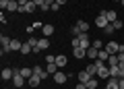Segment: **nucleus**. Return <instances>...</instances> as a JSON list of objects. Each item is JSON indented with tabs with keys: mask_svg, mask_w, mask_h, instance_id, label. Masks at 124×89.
I'll return each mask as SVG.
<instances>
[{
	"mask_svg": "<svg viewBox=\"0 0 124 89\" xmlns=\"http://www.w3.org/2000/svg\"><path fill=\"white\" fill-rule=\"evenodd\" d=\"M35 8H37V6L33 4V2H29V4L21 6V8H19V13H35Z\"/></svg>",
	"mask_w": 124,
	"mask_h": 89,
	"instance_id": "4468645a",
	"label": "nucleus"
},
{
	"mask_svg": "<svg viewBox=\"0 0 124 89\" xmlns=\"http://www.w3.org/2000/svg\"><path fill=\"white\" fill-rule=\"evenodd\" d=\"M27 44H29V46H33V48H37V44H39V40H35L33 35H29V40H27Z\"/></svg>",
	"mask_w": 124,
	"mask_h": 89,
	"instance_id": "c756f323",
	"label": "nucleus"
},
{
	"mask_svg": "<svg viewBox=\"0 0 124 89\" xmlns=\"http://www.w3.org/2000/svg\"><path fill=\"white\" fill-rule=\"evenodd\" d=\"M106 89H120L118 79H116V77H110V79H108V83H106Z\"/></svg>",
	"mask_w": 124,
	"mask_h": 89,
	"instance_id": "9d476101",
	"label": "nucleus"
},
{
	"mask_svg": "<svg viewBox=\"0 0 124 89\" xmlns=\"http://www.w3.org/2000/svg\"><path fill=\"white\" fill-rule=\"evenodd\" d=\"M13 77H15V68H4L2 71V79L4 81H13Z\"/></svg>",
	"mask_w": 124,
	"mask_h": 89,
	"instance_id": "ddd939ff",
	"label": "nucleus"
},
{
	"mask_svg": "<svg viewBox=\"0 0 124 89\" xmlns=\"http://www.w3.org/2000/svg\"><path fill=\"white\" fill-rule=\"evenodd\" d=\"M21 41H19V40H13V41H10V50H15V52H21Z\"/></svg>",
	"mask_w": 124,
	"mask_h": 89,
	"instance_id": "393cba45",
	"label": "nucleus"
},
{
	"mask_svg": "<svg viewBox=\"0 0 124 89\" xmlns=\"http://www.w3.org/2000/svg\"><path fill=\"white\" fill-rule=\"evenodd\" d=\"M118 79H124V62L118 64Z\"/></svg>",
	"mask_w": 124,
	"mask_h": 89,
	"instance_id": "2f4dec72",
	"label": "nucleus"
},
{
	"mask_svg": "<svg viewBox=\"0 0 124 89\" xmlns=\"http://www.w3.org/2000/svg\"><path fill=\"white\" fill-rule=\"evenodd\" d=\"M108 23H110V21H108V17H106V13H101V15H97V19H95V25H97L99 29H103V27H106Z\"/></svg>",
	"mask_w": 124,
	"mask_h": 89,
	"instance_id": "39448f33",
	"label": "nucleus"
},
{
	"mask_svg": "<svg viewBox=\"0 0 124 89\" xmlns=\"http://www.w3.org/2000/svg\"><path fill=\"white\" fill-rule=\"evenodd\" d=\"M31 0H19V8H21V6H25V4H29Z\"/></svg>",
	"mask_w": 124,
	"mask_h": 89,
	"instance_id": "a19ab883",
	"label": "nucleus"
},
{
	"mask_svg": "<svg viewBox=\"0 0 124 89\" xmlns=\"http://www.w3.org/2000/svg\"><path fill=\"white\" fill-rule=\"evenodd\" d=\"M91 46H93V48H97V50H101V48H103V41H101V40H93Z\"/></svg>",
	"mask_w": 124,
	"mask_h": 89,
	"instance_id": "7c9ffc66",
	"label": "nucleus"
},
{
	"mask_svg": "<svg viewBox=\"0 0 124 89\" xmlns=\"http://www.w3.org/2000/svg\"><path fill=\"white\" fill-rule=\"evenodd\" d=\"M103 31H106V33H108V35H112V33H114V31H116V29H114V25H112V23H108V25H106V27H103Z\"/></svg>",
	"mask_w": 124,
	"mask_h": 89,
	"instance_id": "c85d7f7f",
	"label": "nucleus"
},
{
	"mask_svg": "<svg viewBox=\"0 0 124 89\" xmlns=\"http://www.w3.org/2000/svg\"><path fill=\"white\" fill-rule=\"evenodd\" d=\"M21 75L25 77V79H29V77H33V68H27V66L21 68Z\"/></svg>",
	"mask_w": 124,
	"mask_h": 89,
	"instance_id": "a878e982",
	"label": "nucleus"
},
{
	"mask_svg": "<svg viewBox=\"0 0 124 89\" xmlns=\"http://www.w3.org/2000/svg\"><path fill=\"white\" fill-rule=\"evenodd\" d=\"M89 79H91V75H89L87 71H81V73H79V83H85V85H87Z\"/></svg>",
	"mask_w": 124,
	"mask_h": 89,
	"instance_id": "a211bd4d",
	"label": "nucleus"
},
{
	"mask_svg": "<svg viewBox=\"0 0 124 89\" xmlns=\"http://www.w3.org/2000/svg\"><path fill=\"white\" fill-rule=\"evenodd\" d=\"M118 85H120V89H124V79H118Z\"/></svg>",
	"mask_w": 124,
	"mask_h": 89,
	"instance_id": "a18cd8bd",
	"label": "nucleus"
},
{
	"mask_svg": "<svg viewBox=\"0 0 124 89\" xmlns=\"http://www.w3.org/2000/svg\"><path fill=\"white\" fill-rule=\"evenodd\" d=\"M79 41H81V48H85V50L91 46V40H89L87 33H81V35H79Z\"/></svg>",
	"mask_w": 124,
	"mask_h": 89,
	"instance_id": "0eeeda50",
	"label": "nucleus"
},
{
	"mask_svg": "<svg viewBox=\"0 0 124 89\" xmlns=\"http://www.w3.org/2000/svg\"><path fill=\"white\" fill-rule=\"evenodd\" d=\"M50 10H52V13H56V10H60V4H58V2H54V4L50 6Z\"/></svg>",
	"mask_w": 124,
	"mask_h": 89,
	"instance_id": "4c0bfd02",
	"label": "nucleus"
},
{
	"mask_svg": "<svg viewBox=\"0 0 124 89\" xmlns=\"http://www.w3.org/2000/svg\"><path fill=\"white\" fill-rule=\"evenodd\" d=\"M112 25H114V29H122V21H120V19H118V21H114V23H112Z\"/></svg>",
	"mask_w": 124,
	"mask_h": 89,
	"instance_id": "c9c22d12",
	"label": "nucleus"
},
{
	"mask_svg": "<svg viewBox=\"0 0 124 89\" xmlns=\"http://www.w3.org/2000/svg\"><path fill=\"white\" fill-rule=\"evenodd\" d=\"M10 41H13V40H10V37H6V35L0 37V44H2V46H10Z\"/></svg>",
	"mask_w": 124,
	"mask_h": 89,
	"instance_id": "473e14b6",
	"label": "nucleus"
},
{
	"mask_svg": "<svg viewBox=\"0 0 124 89\" xmlns=\"http://www.w3.org/2000/svg\"><path fill=\"white\" fill-rule=\"evenodd\" d=\"M97 54H99L97 48H93V46H89V48H87V58H91V60H97Z\"/></svg>",
	"mask_w": 124,
	"mask_h": 89,
	"instance_id": "f8f14e48",
	"label": "nucleus"
},
{
	"mask_svg": "<svg viewBox=\"0 0 124 89\" xmlns=\"http://www.w3.org/2000/svg\"><path fill=\"white\" fill-rule=\"evenodd\" d=\"M27 83H29L31 87H37V85L41 83V79H39V77H37V75H33V77H29V81H27Z\"/></svg>",
	"mask_w": 124,
	"mask_h": 89,
	"instance_id": "5701e85b",
	"label": "nucleus"
},
{
	"mask_svg": "<svg viewBox=\"0 0 124 89\" xmlns=\"http://www.w3.org/2000/svg\"><path fill=\"white\" fill-rule=\"evenodd\" d=\"M56 64H58V68H64L68 64V58L64 56V54H58V56H56Z\"/></svg>",
	"mask_w": 124,
	"mask_h": 89,
	"instance_id": "6e6552de",
	"label": "nucleus"
},
{
	"mask_svg": "<svg viewBox=\"0 0 124 89\" xmlns=\"http://www.w3.org/2000/svg\"><path fill=\"white\" fill-rule=\"evenodd\" d=\"M46 71H48V75H56V73H58V64L56 62H50L48 66H46Z\"/></svg>",
	"mask_w": 124,
	"mask_h": 89,
	"instance_id": "4be33fe9",
	"label": "nucleus"
},
{
	"mask_svg": "<svg viewBox=\"0 0 124 89\" xmlns=\"http://www.w3.org/2000/svg\"><path fill=\"white\" fill-rule=\"evenodd\" d=\"M6 10H8V13H15V10H19V0H10L8 6H6Z\"/></svg>",
	"mask_w": 124,
	"mask_h": 89,
	"instance_id": "aec40b11",
	"label": "nucleus"
},
{
	"mask_svg": "<svg viewBox=\"0 0 124 89\" xmlns=\"http://www.w3.org/2000/svg\"><path fill=\"white\" fill-rule=\"evenodd\" d=\"M122 6H124V0H122Z\"/></svg>",
	"mask_w": 124,
	"mask_h": 89,
	"instance_id": "09e8293b",
	"label": "nucleus"
},
{
	"mask_svg": "<svg viewBox=\"0 0 124 89\" xmlns=\"http://www.w3.org/2000/svg\"><path fill=\"white\" fill-rule=\"evenodd\" d=\"M48 48H50L48 37H41V40H39V44H37V48H33V52H44V50H48Z\"/></svg>",
	"mask_w": 124,
	"mask_h": 89,
	"instance_id": "20e7f679",
	"label": "nucleus"
},
{
	"mask_svg": "<svg viewBox=\"0 0 124 89\" xmlns=\"http://www.w3.org/2000/svg\"><path fill=\"white\" fill-rule=\"evenodd\" d=\"M108 58H110L108 50H106V48H101V50H99V54H97V60H101V62H108Z\"/></svg>",
	"mask_w": 124,
	"mask_h": 89,
	"instance_id": "dca6fc26",
	"label": "nucleus"
},
{
	"mask_svg": "<svg viewBox=\"0 0 124 89\" xmlns=\"http://www.w3.org/2000/svg\"><path fill=\"white\" fill-rule=\"evenodd\" d=\"M118 54H110V58H108V66H118Z\"/></svg>",
	"mask_w": 124,
	"mask_h": 89,
	"instance_id": "6ab92c4d",
	"label": "nucleus"
},
{
	"mask_svg": "<svg viewBox=\"0 0 124 89\" xmlns=\"http://www.w3.org/2000/svg\"><path fill=\"white\" fill-rule=\"evenodd\" d=\"M110 77H116L118 79V66H110Z\"/></svg>",
	"mask_w": 124,
	"mask_h": 89,
	"instance_id": "72a5a7b5",
	"label": "nucleus"
},
{
	"mask_svg": "<svg viewBox=\"0 0 124 89\" xmlns=\"http://www.w3.org/2000/svg\"><path fill=\"white\" fill-rule=\"evenodd\" d=\"M10 52V46H2V54H8Z\"/></svg>",
	"mask_w": 124,
	"mask_h": 89,
	"instance_id": "37998d69",
	"label": "nucleus"
},
{
	"mask_svg": "<svg viewBox=\"0 0 124 89\" xmlns=\"http://www.w3.org/2000/svg\"><path fill=\"white\" fill-rule=\"evenodd\" d=\"M41 33H44V37H50L54 33V25H44L41 27Z\"/></svg>",
	"mask_w": 124,
	"mask_h": 89,
	"instance_id": "f3484780",
	"label": "nucleus"
},
{
	"mask_svg": "<svg viewBox=\"0 0 124 89\" xmlns=\"http://www.w3.org/2000/svg\"><path fill=\"white\" fill-rule=\"evenodd\" d=\"M31 27H33V29H41V27H44V25H41L39 21H35V23H33V25H31Z\"/></svg>",
	"mask_w": 124,
	"mask_h": 89,
	"instance_id": "ea45409f",
	"label": "nucleus"
},
{
	"mask_svg": "<svg viewBox=\"0 0 124 89\" xmlns=\"http://www.w3.org/2000/svg\"><path fill=\"white\" fill-rule=\"evenodd\" d=\"M56 2H58V4H60V6H62V4H66L68 0H56Z\"/></svg>",
	"mask_w": 124,
	"mask_h": 89,
	"instance_id": "49530a36",
	"label": "nucleus"
},
{
	"mask_svg": "<svg viewBox=\"0 0 124 89\" xmlns=\"http://www.w3.org/2000/svg\"><path fill=\"white\" fill-rule=\"evenodd\" d=\"M29 52H33V46H29V44L25 41V44L21 46V54H29Z\"/></svg>",
	"mask_w": 124,
	"mask_h": 89,
	"instance_id": "bb28decb",
	"label": "nucleus"
},
{
	"mask_svg": "<svg viewBox=\"0 0 124 89\" xmlns=\"http://www.w3.org/2000/svg\"><path fill=\"white\" fill-rule=\"evenodd\" d=\"M77 27H79V31H81V33H87L89 23H87V21H77Z\"/></svg>",
	"mask_w": 124,
	"mask_h": 89,
	"instance_id": "412c9836",
	"label": "nucleus"
},
{
	"mask_svg": "<svg viewBox=\"0 0 124 89\" xmlns=\"http://www.w3.org/2000/svg\"><path fill=\"white\" fill-rule=\"evenodd\" d=\"M66 79H68V77L64 75V73H62V71H58L56 75H54V81H56L58 85H62V83H66Z\"/></svg>",
	"mask_w": 124,
	"mask_h": 89,
	"instance_id": "9b49d317",
	"label": "nucleus"
},
{
	"mask_svg": "<svg viewBox=\"0 0 124 89\" xmlns=\"http://www.w3.org/2000/svg\"><path fill=\"white\" fill-rule=\"evenodd\" d=\"M70 46H72V48H79V46H81V41H79V37H72V41H70Z\"/></svg>",
	"mask_w": 124,
	"mask_h": 89,
	"instance_id": "f704fd0d",
	"label": "nucleus"
},
{
	"mask_svg": "<svg viewBox=\"0 0 124 89\" xmlns=\"http://www.w3.org/2000/svg\"><path fill=\"white\" fill-rule=\"evenodd\" d=\"M75 89H87V85H85V83H77Z\"/></svg>",
	"mask_w": 124,
	"mask_h": 89,
	"instance_id": "c03bdc74",
	"label": "nucleus"
},
{
	"mask_svg": "<svg viewBox=\"0 0 124 89\" xmlns=\"http://www.w3.org/2000/svg\"><path fill=\"white\" fill-rule=\"evenodd\" d=\"M97 62V79H110V66L101 62V60H95Z\"/></svg>",
	"mask_w": 124,
	"mask_h": 89,
	"instance_id": "f257e3e1",
	"label": "nucleus"
},
{
	"mask_svg": "<svg viewBox=\"0 0 124 89\" xmlns=\"http://www.w3.org/2000/svg\"><path fill=\"white\" fill-rule=\"evenodd\" d=\"M13 83H15V87H23V83H25V77H23V75H21V71H17V68H15Z\"/></svg>",
	"mask_w": 124,
	"mask_h": 89,
	"instance_id": "7ed1b4c3",
	"label": "nucleus"
},
{
	"mask_svg": "<svg viewBox=\"0 0 124 89\" xmlns=\"http://www.w3.org/2000/svg\"><path fill=\"white\" fill-rule=\"evenodd\" d=\"M106 17H108V21H110V23L118 21V15H116V10H106Z\"/></svg>",
	"mask_w": 124,
	"mask_h": 89,
	"instance_id": "b1692460",
	"label": "nucleus"
},
{
	"mask_svg": "<svg viewBox=\"0 0 124 89\" xmlns=\"http://www.w3.org/2000/svg\"><path fill=\"white\" fill-rule=\"evenodd\" d=\"M97 85H99V83H97V79H93V77L87 81V89H97Z\"/></svg>",
	"mask_w": 124,
	"mask_h": 89,
	"instance_id": "cd10ccee",
	"label": "nucleus"
},
{
	"mask_svg": "<svg viewBox=\"0 0 124 89\" xmlns=\"http://www.w3.org/2000/svg\"><path fill=\"white\" fill-rule=\"evenodd\" d=\"M8 2H10V0H0V8L4 10V8H6V6H8Z\"/></svg>",
	"mask_w": 124,
	"mask_h": 89,
	"instance_id": "58836bf2",
	"label": "nucleus"
},
{
	"mask_svg": "<svg viewBox=\"0 0 124 89\" xmlns=\"http://www.w3.org/2000/svg\"><path fill=\"white\" fill-rule=\"evenodd\" d=\"M103 48L108 50V54H118V50H120V44H118V41H114V40H112V41H108V44L103 46Z\"/></svg>",
	"mask_w": 124,
	"mask_h": 89,
	"instance_id": "f03ea898",
	"label": "nucleus"
},
{
	"mask_svg": "<svg viewBox=\"0 0 124 89\" xmlns=\"http://www.w3.org/2000/svg\"><path fill=\"white\" fill-rule=\"evenodd\" d=\"M33 75H37L39 79H48V71H46V68H41L39 64H35V66H33Z\"/></svg>",
	"mask_w": 124,
	"mask_h": 89,
	"instance_id": "423d86ee",
	"label": "nucleus"
},
{
	"mask_svg": "<svg viewBox=\"0 0 124 89\" xmlns=\"http://www.w3.org/2000/svg\"><path fill=\"white\" fill-rule=\"evenodd\" d=\"M72 56H75V58H85V56H87V50L81 48V46H79V48H72Z\"/></svg>",
	"mask_w": 124,
	"mask_h": 89,
	"instance_id": "1a4fd4ad",
	"label": "nucleus"
},
{
	"mask_svg": "<svg viewBox=\"0 0 124 89\" xmlns=\"http://www.w3.org/2000/svg\"><path fill=\"white\" fill-rule=\"evenodd\" d=\"M31 2H33L35 6H44V0H31Z\"/></svg>",
	"mask_w": 124,
	"mask_h": 89,
	"instance_id": "79ce46f5",
	"label": "nucleus"
},
{
	"mask_svg": "<svg viewBox=\"0 0 124 89\" xmlns=\"http://www.w3.org/2000/svg\"><path fill=\"white\" fill-rule=\"evenodd\" d=\"M46 62H48V64H50V62H56V58H54L52 54H46Z\"/></svg>",
	"mask_w": 124,
	"mask_h": 89,
	"instance_id": "e433bc0d",
	"label": "nucleus"
},
{
	"mask_svg": "<svg viewBox=\"0 0 124 89\" xmlns=\"http://www.w3.org/2000/svg\"><path fill=\"white\" fill-rule=\"evenodd\" d=\"M114 2H122V0H114Z\"/></svg>",
	"mask_w": 124,
	"mask_h": 89,
	"instance_id": "de8ad7c7",
	"label": "nucleus"
},
{
	"mask_svg": "<svg viewBox=\"0 0 124 89\" xmlns=\"http://www.w3.org/2000/svg\"><path fill=\"white\" fill-rule=\"evenodd\" d=\"M87 73L91 77H97V62H91V64H87Z\"/></svg>",
	"mask_w": 124,
	"mask_h": 89,
	"instance_id": "2eb2a0df",
	"label": "nucleus"
}]
</instances>
